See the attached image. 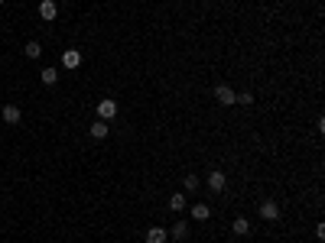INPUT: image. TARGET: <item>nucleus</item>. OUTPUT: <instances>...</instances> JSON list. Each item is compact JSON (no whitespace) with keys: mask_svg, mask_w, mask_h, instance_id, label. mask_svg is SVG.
<instances>
[{"mask_svg":"<svg viewBox=\"0 0 325 243\" xmlns=\"http://www.w3.org/2000/svg\"><path fill=\"white\" fill-rule=\"evenodd\" d=\"M185 204H189V201H185V194H172V198H169V211H172V214L185 211Z\"/></svg>","mask_w":325,"mask_h":243,"instance_id":"nucleus-12","label":"nucleus"},{"mask_svg":"<svg viewBox=\"0 0 325 243\" xmlns=\"http://www.w3.org/2000/svg\"><path fill=\"white\" fill-rule=\"evenodd\" d=\"M23 52H26V59H39V55H43V46H39L36 39H33V43H26Z\"/></svg>","mask_w":325,"mask_h":243,"instance_id":"nucleus-15","label":"nucleus"},{"mask_svg":"<svg viewBox=\"0 0 325 243\" xmlns=\"http://www.w3.org/2000/svg\"><path fill=\"white\" fill-rule=\"evenodd\" d=\"M231 230L238 233V237H247V233H251V220H247V217H234Z\"/></svg>","mask_w":325,"mask_h":243,"instance_id":"nucleus-7","label":"nucleus"},{"mask_svg":"<svg viewBox=\"0 0 325 243\" xmlns=\"http://www.w3.org/2000/svg\"><path fill=\"white\" fill-rule=\"evenodd\" d=\"M4 123H10V127H13V123H20V107H17V104H7V107H4Z\"/></svg>","mask_w":325,"mask_h":243,"instance_id":"nucleus-9","label":"nucleus"},{"mask_svg":"<svg viewBox=\"0 0 325 243\" xmlns=\"http://www.w3.org/2000/svg\"><path fill=\"white\" fill-rule=\"evenodd\" d=\"M198 188V175H185V191H195Z\"/></svg>","mask_w":325,"mask_h":243,"instance_id":"nucleus-17","label":"nucleus"},{"mask_svg":"<svg viewBox=\"0 0 325 243\" xmlns=\"http://www.w3.org/2000/svg\"><path fill=\"white\" fill-rule=\"evenodd\" d=\"M215 97H218V104L231 107V104L238 101V91H234V88H228V85H218V88H215Z\"/></svg>","mask_w":325,"mask_h":243,"instance_id":"nucleus-3","label":"nucleus"},{"mask_svg":"<svg viewBox=\"0 0 325 243\" xmlns=\"http://www.w3.org/2000/svg\"><path fill=\"white\" fill-rule=\"evenodd\" d=\"M260 217H264V220H280V204L267 198L264 204H260Z\"/></svg>","mask_w":325,"mask_h":243,"instance_id":"nucleus-4","label":"nucleus"},{"mask_svg":"<svg viewBox=\"0 0 325 243\" xmlns=\"http://www.w3.org/2000/svg\"><path fill=\"white\" fill-rule=\"evenodd\" d=\"M78 65H81V52H78V49H65V52H62V68L75 72Z\"/></svg>","mask_w":325,"mask_h":243,"instance_id":"nucleus-2","label":"nucleus"},{"mask_svg":"<svg viewBox=\"0 0 325 243\" xmlns=\"http://www.w3.org/2000/svg\"><path fill=\"white\" fill-rule=\"evenodd\" d=\"M192 217H195V220H208L211 217V207L208 204H192Z\"/></svg>","mask_w":325,"mask_h":243,"instance_id":"nucleus-13","label":"nucleus"},{"mask_svg":"<svg viewBox=\"0 0 325 243\" xmlns=\"http://www.w3.org/2000/svg\"><path fill=\"white\" fill-rule=\"evenodd\" d=\"M234 104H244V107H251V104H254V94H251V91L238 94V101H234Z\"/></svg>","mask_w":325,"mask_h":243,"instance_id":"nucleus-16","label":"nucleus"},{"mask_svg":"<svg viewBox=\"0 0 325 243\" xmlns=\"http://www.w3.org/2000/svg\"><path fill=\"white\" fill-rule=\"evenodd\" d=\"M39 17H43L46 23H52V20L59 17V7H55V0H43V4H39Z\"/></svg>","mask_w":325,"mask_h":243,"instance_id":"nucleus-5","label":"nucleus"},{"mask_svg":"<svg viewBox=\"0 0 325 243\" xmlns=\"http://www.w3.org/2000/svg\"><path fill=\"white\" fill-rule=\"evenodd\" d=\"M88 133H91L94 140H104V136H107V123L104 120H94L91 127H88Z\"/></svg>","mask_w":325,"mask_h":243,"instance_id":"nucleus-10","label":"nucleus"},{"mask_svg":"<svg viewBox=\"0 0 325 243\" xmlns=\"http://www.w3.org/2000/svg\"><path fill=\"white\" fill-rule=\"evenodd\" d=\"M39 81H43L46 88H52L55 81H59V68H43V72H39Z\"/></svg>","mask_w":325,"mask_h":243,"instance_id":"nucleus-8","label":"nucleus"},{"mask_svg":"<svg viewBox=\"0 0 325 243\" xmlns=\"http://www.w3.org/2000/svg\"><path fill=\"white\" fill-rule=\"evenodd\" d=\"M166 237H169V233H166L163 227H150L147 230V243H166Z\"/></svg>","mask_w":325,"mask_h":243,"instance_id":"nucleus-11","label":"nucleus"},{"mask_svg":"<svg viewBox=\"0 0 325 243\" xmlns=\"http://www.w3.org/2000/svg\"><path fill=\"white\" fill-rule=\"evenodd\" d=\"M225 185H228V175H225V172H208V188L211 191H225Z\"/></svg>","mask_w":325,"mask_h":243,"instance_id":"nucleus-6","label":"nucleus"},{"mask_svg":"<svg viewBox=\"0 0 325 243\" xmlns=\"http://www.w3.org/2000/svg\"><path fill=\"white\" fill-rule=\"evenodd\" d=\"M0 7H4V0H0Z\"/></svg>","mask_w":325,"mask_h":243,"instance_id":"nucleus-18","label":"nucleus"},{"mask_svg":"<svg viewBox=\"0 0 325 243\" xmlns=\"http://www.w3.org/2000/svg\"><path fill=\"white\" fill-rule=\"evenodd\" d=\"M114 117H117V101L114 97L98 101V120H114Z\"/></svg>","mask_w":325,"mask_h":243,"instance_id":"nucleus-1","label":"nucleus"},{"mask_svg":"<svg viewBox=\"0 0 325 243\" xmlns=\"http://www.w3.org/2000/svg\"><path fill=\"white\" fill-rule=\"evenodd\" d=\"M172 237H176V240H185V237H189V224H185V220H176V227H172Z\"/></svg>","mask_w":325,"mask_h":243,"instance_id":"nucleus-14","label":"nucleus"}]
</instances>
